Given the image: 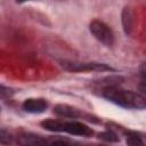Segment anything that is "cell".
Segmentation results:
<instances>
[{
    "mask_svg": "<svg viewBox=\"0 0 146 146\" xmlns=\"http://www.w3.org/2000/svg\"><path fill=\"white\" fill-rule=\"evenodd\" d=\"M98 136H99L100 139H103L105 141H110V143L119 141V137L113 131H104V132H100Z\"/></svg>",
    "mask_w": 146,
    "mask_h": 146,
    "instance_id": "obj_9",
    "label": "cell"
},
{
    "mask_svg": "<svg viewBox=\"0 0 146 146\" xmlns=\"http://www.w3.org/2000/svg\"><path fill=\"white\" fill-rule=\"evenodd\" d=\"M103 96L112 103L125 108L141 110L146 107V98L144 96L129 90L119 89L116 87L105 88L103 91Z\"/></svg>",
    "mask_w": 146,
    "mask_h": 146,
    "instance_id": "obj_1",
    "label": "cell"
},
{
    "mask_svg": "<svg viewBox=\"0 0 146 146\" xmlns=\"http://www.w3.org/2000/svg\"><path fill=\"white\" fill-rule=\"evenodd\" d=\"M139 90L143 91L144 94H146V82H141L139 84Z\"/></svg>",
    "mask_w": 146,
    "mask_h": 146,
    "instance_id": "obj_14",
    "label": "cell"
},
{
    "mask_svg": "<svg viewBox=\"0 0 146 146\" xmlns=\"http://www.w3.org/2000/svg\"><path fill=\"white\" fill-rule=\"evenodd\" d=\"M62 66L71 72H88V71H113L112 67L99 63H78V62H62Z\"/></svg>",
    "mask_w": 146,
    "mask_h": 146,
    "instance_id": "obj_4",
    "label": "cell"
},
{
    "mask_svg": "<svg viewBox=\"0 0 146 146\" xmlns=\"http://www.w3.org/2000/svg\"><path fill=\"white\" fill-rule=\"evenodd\" d=\"M122 23H123V29L125 33H130L131 26H132V16H131L130 9L127 7L123 9V13H122Z\"/></svg>",
    "mask_w": 146,
    "mask_h": 146,
    "instance_id": "obj_8",
    "label": "cell"
},
{
    "mask_svg": "<svg viewBox=\"0 0 146 146\" xmlns=\"http://www.w3.org/2000/svg\"><path fill=\"white\" fill-rule=\"evenodd\" d=\"M17 141L21 146H46L47 141L41 136L31 132H23L18 136Z\"/></svg>",
    "mask_w": 146,
    "mask_h": 146,
    "instance_id": "obj_6",
    "label": "cell"
},
{
    "mask_svg": "<svg viewBox=\"0 0 146 146\" xmlns=\"http://www.w3.org/2000/svg\"><path fill=\"white\" fill-rule=\"evenodd\" d=\"M89 29H90V32L92 33V35L102 43H104L106 46H112L114 43V34H113L112 30L104 22L94 19L90 23Z\"/></svg>",
    "mask_w": 146,
    "mask_h": 146,
    "instance_id": "obj_3",
    "label": "cell"
},
{
    "mask_svg": "<svg viewBox=\"0 0 146 146\" xmlns=\"http://www.w3.org/2000/svg\"><path fill=\"white\" fill-rule=\"evenodd\" d=\"M127 144L128 146H146L143 139L136 135H129L127 137Z\"/></svg>",
    "mask_w": 146,
    "mask_h": 146,
    "instance_id": "obj_10",
    "label": "cell"
},
{
    "mask_svg": "<svg viewBox=\"0 0 146 146\" xmlns=\"http://www.w3.org/2000/svg\"><path fill=\"white\" fill-rule=\"evenodd\" d=\"M0 141L2 145H8L9 143H11V136L9 135V132H7L6 130H1L0 133Z\"/></svg>",
    "mask_w": 146,
    "mask_h": 146,
    "instance_id": "obj_11",
    "label": "cell"
},
{
    "mask_svg": "<svg viewBox=\"0 0 146 146\" xmlns=\"http://www.w3.org/2000/svg\"><path fill=\"white\" fill-rule=\"evenodd\" d=\"M42 128L49 131H57V132H67L70 135L75 136H83V137H90L94 132L91 128L88 125L76 122V121H58V120H46L41 122Z\"/></svg>",
    "mask_w": 146,
    "mask_h": 146,
    "instance_id": "obj_2",
    "label": "cell"
},
{
    "mask_svg": "<svg viewBox=\"0 0 146 146\" xmlns=\"http://www.w3.org/2000/svg\"><path fill=\"white\" fill-rule=\"evenodd\" d=\"M49 146H79V145H73V144H70L64 140H56V141H52Z\"/></svg>",
    "mask_w": 146,
    "mask_h": 146,
    "instance_id": "obj_12",
    "label": "cell"
},
{
    "mask_svg": "<svg viewBox=\"0 0 146 146\" xmlns=\"http://www.w3.org/2000/svg\"><path fill=\"white\" fill-rule=\"evenodd\" d=\"M48 104L42 98H29L23 103V110L27 113L39 114L46 111Z\"/></svg>",
    "mask_w": 146,
    "mask_h": 146,
    "instance_id": "obj_5",
    "label": "cell"
},
{
    "mask_svg": "<svg viewBox=\"0 0 146 146\" xmlns=\"http://www.w3.org/2000/svg\"><path fill=\"white\" fill-rule=\"evenodd\" d=\"M54 112L59 115V116H64V117H79L80 116V112L68 105H64V104H59L56 105L54 108Z\"/></svg>",
    "mask_w": 146,
    "mask_h": 146,
    "instance_id": "obj_7",
    "label": "cell"
},
{
    "mask_svg": "<svg viewBox=\"0 0 146 146\" xmlns=\"http://www.w3.org/2000/svg\"><path fill=\"white\" fill-rule=\"evenodd\" d=\"M139 72L144 78H146V63L141 64V66L139 67Z\"/></svg>",
    "mask_w": 146,
    "mask_h": 146,
    "instance_id": "obj_13",
    "label": "cell"
}]
</instances>
